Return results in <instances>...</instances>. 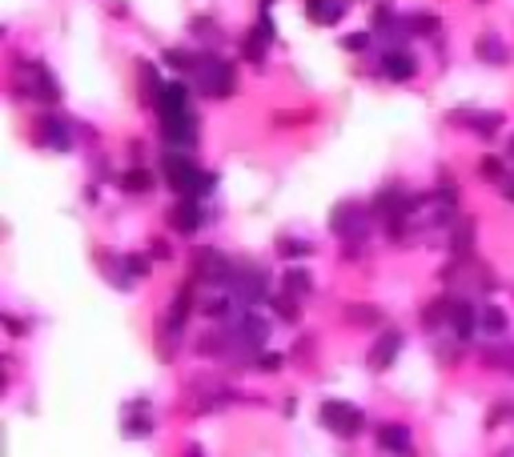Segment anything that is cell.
Instances as JSON below:
<instances>
[{"label": "cell", "instance_id": "obj_37", "mask_svg": "<svg viewBox=\"0 0 514 457\" xmlns=\"http://www.w3.org/2000/svg\"><path fill=\"white\" fill-rule=\"evenodd\" d=\"M153 257H169V245H165V241H153Z\"/></svg>", "mask_w": 514, "mask_h": 457}, {"label": "cell", "instance_id": "obj_9", "mask_svg": "<svg viewBox=\"0 0 514 457\" xmlns=\"http://www.w3.org/2000/svg\"><path fill=\"white\" fill-rule=\"evenodd\" d=\"M189 309H193V277H189L185 285H181V293L173 297V305H169V313H165V329H169V341H177V333L185 329Z\"/></svg>", "mask_w": 514, "mask_h": 457}, {"label": "cell", "instance_id": "obj_10", "mask_svg": "<svg viewBox=\"0 0 514 457\" xmlns=\"http://www.w3.org/2000/svg\"><path fill=\"white\" fill-rule=\"evenodd\" d=\"M414 72H418L414 56H410V52H402V48H390V52L382 56V76H386V81H410Z\"/></svg>", "mask_w": 514, "mask_h": 457}, {"label": "cell", "instance_id": "obj_12", "mask_svg": "<svg viewBox=\"0 0 514 457\" xmlns=\"http://www.w3.org/2000/svg\"><path fill=\"white\" fill-rule=\"evenodd\" d=\"M274 41V24L269 17H261V24H254V32H249V41H245V61H265V48Z\"/></svg>", "mask_w": 514, "mask_h": 457}, {"label": "cell", "instance_id": "obj_38", "mask_svg": "<svg viewBox=\"0 0 514 457\" xmlns=\"http://www.w3.org/2000/svg\"><path fill=\"white\" fill-rule=\"evenodd\" d=\"M506 153H511V160H514V137H511V145H506Z\"/></svg>", "mask_w": 514, "mask_h": 457}, {"label": "cell", "instance_id": "obj_23", "mask_svg": "<svg viewBox=\"0 0 514 457\" xmlns=\"http://www.w3.org/2000/svg\"><path fill=\"white\" fill-rule=\"evenodd\" d=\"M165 65L177 69V72H197L201 56H193V52H185V48H169V52H165Z\"/></svg>", "mask_w": 514, "mask_h": 457}, {"label": "cell", "instance_id": "obj_20", "mask_svg": "<svg viewBox=\"0 0 514 457\" xmlns=\"http://www.w3.org/2000/svg\"><path fill=\"white\" fill-rule=\"evenodd\" d=\"M281 285H285L289 297H305V293L313 289V277L305 273V269H289V273L281 277Z\"/></svg>", "mask_w": 514, "mask_h": 457}, {"label": "cell", "instance_id": "obj_4", "mask_svg": "<svg viewBox=\"0 0 514 457\" xmlns=\"http://www.w3.org/2000/svg\"><path fill=\"white\" fill-rule=\"evenodd\" d=\"M318 417H322V425H326V429H333L338 437H358V434H362V425H366L362 410H358V405H350V401H326Z\"/></svg>", "mask_w": 514, "mask_h": 457}, {"label": "cell", "instance_id": "obj_14", "mask_svg": "<svg viewBox=\"0 0 514 457\" xmlns=\"http://www.w3.org/2000/svg\"><path fill=\"white\" fill-rule=\"evenodd\" d=\"M169 221H173L177 233H197V228H201V205H197L193 197H185L181 205L169 213Z\"/></svg>", "mask_w": 514, "mask_h": 457}, {"label": "cell", "instance_id": "obj_8", "mask_svg": "<svg viewBox=\"0 0 514 457\" xmlns=\"http://www.w3.org/2000/svg\"><path fill=\"white\" fill-rule=\"evenodd\" d=\"M37 140L48 145V149H56V153H65L72 149V129L65 116H41V125H37Z\"/></svg>", "mask_w": 514, "mask_h": 457}, {"label": "cell", "instance_id": "obj_3", "mask_svg": "<svg viewBox=\"0 0 514 457\" xmlns=\"http://www.w3.org/2000/svg\"><path fill=\"white\" fill-rule=\"evenodd\" d=\"M17 72H21V76H28V81H17V92H21V96H37V100H48V105L61 96L56 76H52L41 61H21V65H17Z\"/></svg>", "mask_w": 514, "mask_h": 457}, {"label": "cell", "instance_id": "obj_36", "mask_svg": "<svg viewBox=\"0 0 514 457\" xmlns=\"http://www.w3.org/2000/svg\"><path fill=\"white\" fill-rule=\"evenodd\" d=\"M498 184H502V197H506V201H514V177H502Z\"/></svg>", "mask_w": 514, "mask_h": 457}, {"label": "cell", "instance_id": "obj_2", "mask_svg": "<svg viewBox=\"0 0 514 457\" xmlns=\"http://www.w3.org/2000/svg\"><path fill=\"white\" fill-rule=\"evenodd\" d=\"M193 85L205 92V96H234L237 72H234V65L221 61V56H201V65L193 72Z\"/></svg>", "mask_w": 514, "mask_h": 457}, {"label": "cell", "instance_id": "obj_18", "mask_svg": "<svg viewBox=\"0 0 514 457\" xmlns=\"http://www.w3.org/2000/svg\"><path fill=\"white\" fill-rule=\"evenodd\" d=\"M454 120H470V129L474 133H482V137H494L498 133V125H502V113H454Z\"/></svg>", "mask_w": 514, "mask_h": 457}, {"label": "cell", "instance_id": "obj_11", "mask_svg": "<svg viewBox=\"0 0 514 457\" xmlns=\"http://www.w3.org/2000/svg\"><path fill=\"white\" fill-rule=\"evenodd\" d=\"M398 349H402V333H398V329H386V333L378 337V345L370 349V369H386L398 357Z\"/></svg>", "mask_w": 514, "mask_h": 457}, {"label": "cell", "instance_id": "obj_35", "mask_svg": "<svg viewBox=\"0 0 514 457\" xmlns=\"http://www.w3.org/2000/svg\"><path fill=\"white\" fill-rule=\"evenodd\" d=\"M257 365L265 369V373H274V369L281 365V357H278V353H265V357H261V361H257Z\"/></svg>", "mask_w": 514, "mask_h": 457}, {"label": "cell", "instance_id": "obj_27", "mask_svg": "<svg viewBox=\"0 0 514 457\" xmlns=\"http://www.w3.org/2000/svg\"><path fill=\"white\" fill-rule=\"evenodd\" d=\"M478 325H482V329H491V333H502V329H506V313H502V309H494V305H486V309L478 313Z\"/></svg>", "mask_w": 514, "mask_h": 457}, {"label": "cell", "instance_id": "obj_5", "mask_svg": "<svg viewBox=\"0 0 514 457\" xmlns=\"http://www.w3.org/2000/svg\"><path fill=\"white\" fill-rule=\"evenodd\" d=\"M366 225H370L366 205H362V201H350V197H346V201H338V205H333V213H329V228H333L338 237H346V241H350V237H362V233H366Z\"/></svg>", "mask_w": 514, "mask_h": 457}, {"label": "cell", "instance_id": "obj_28", "mask_svg": "<svg viewBox=\"0 0 514 457\" xmlns=\"http://www.w3.org/2000/svg\"><path fill=\"white\" fill-rule=\"evenodd\" d=\"M346 317H350L353 325H374V321L382 317V309H378V305H350Z\"/></svg>", "mask_w": 514, "mask_h": 457}, {"label": "cell", "instance_id": "obj_29", "mask_svg": "<svg viewBox=\"0 0 514 457\" xmlns=\"http://www.w3.org/2000/svg\"><path fill=\"white\" fill-rule=\"evenodd\" d=\"M189 28H193V36H201L205 45H217V41H221V32H217V24H213L209 17H197Z\"/></svg>", "mask_w": 514, "mask_h": 457}, {"label": "cell", "instance_id": "obj_39", "mask_svg": "<svg viewBox=\"0 0 514 457\" xmlns=\"http://www.w3.org/2000/svg\"><path fill=\"white\" fill-rule=\"evenodd\" d=\"M265 4H274V0H265Z\"/></svg>", "mask_w": 514, "mask_h": 457}, {"label": "cell", "instance_id": "obj_24", "mask_svg": "<svg viewBox=\"0 0 514 457\" xmlns=\"http://www.w3.org/2000/svg\"><path fill=\"white\" fill-rule=\"evenodd\" d=\"M141 89H145V96H149V100H153V105H157V100H161V92H165L161 76H157V69H153V65H149V61H145V65H141Z\"/></svg>", "mask_w": 514, "mask_h": 457}, {"label": "cell", "instance_id": "obj_26", "mask_svg": "<svg viewBox=\"0 0 514 457\" xmlns=\"http://www.w3.org/2000/svg\"><path fill=\"white\" fill-rule=\"evenodd\" d=\"M450 309H454V301L438 297V301H430V305H426V313H422V321H426V325L434 329V325H438L442 317H450Z\"/></svg>", "mask_w": 514, "mask_h": 457}, {"label": "cell", "instance_id": "obj_34", "mask_svg": "<svg viewBox=\"0 0 514 457\" xmlns=\"http://www.w3.org/2000/svg\"><path fill=\"white\" fill-rule=\"evenodd\" d=\"M370 45V32H350V36H342V48H350V52H358V48Z\"/></svg>", "mask_w": 514, "mask_h": 457}, {"label": "cell", "instance_id": "obj_21", "mask_svg": "<svg viewBox=\"0 0 514 457\" xmlns=\"http://www.w3.org/2000/svg\"><path fill=\"white\" fill-rule=\"evenodd\" d=\"M406 28H410L414 36H434V32L442 28V21H438L434 12H414V17L406 21Z\"/></svg>", "mask_w": 514, "mask_h": 457}, {"label": "cell", "instance_id": "obj_19", "mask_svg": "<svg viewBox=\"0 0 514 457\" xmlns=\"http://www.w3.org/2000/svg\"><path fill=\"white\" fill-rule=\"evenodd\" d=\"M450 325H454V333L466 341L470 333H474V325H478V313L470 309L466 301H454V309H450Z\"/></svg>", "mask_w": 514, "mask_h": 457}, {"label": "cell", "instance_id": "obj_22", "mask_svg": "<svg viewBox=\"0 0 514 457\" xmlns=\"http://www.w3.org/2000/svg\"><path fill=\"white\" fill-rule=\"evenodd\" d=\"M482 361L498 369H514V345H486L482 349Z\"/></svg>", "mask_w": 514, "mask_h": 457}, {"label": "cell", "instance_id": "obj_6", "mask_svg": "<svg viewBox=\"0 0 514 457\" xmlns=\"http://www.w3.org/2000/svg\"><path fill=\"white\" fill-rule=\"evenodd\" d=\"M241 305H254V301H265L269 297V281H265V269L261 265H241L237 269V281L229 289Z\"/></svg>", "mask_w": 514, "mask_h": 457}, {"label": "cell", "instance_id": "obj_30", "mask_svg": "<svg viewBox=\"0 0 514 457\" xmlns=\"http://www.w3.org/2000/svg\"><path fill=\"white\" fill-rule=\"evenodd\" d=\"M278 249H281V257H289V261H302V257H309V245H305V241H298V237H281Z\"/></svg>", "mask_w": 514, "mask_h": 457}, {"label": "cell", "instance_id": "obj_13", "mask_svg": "<svg viewBox=\"0 0 514 457\" xmlns=\"http://www.w3.org/2000/svg\"><path fill=\"white\" fill-rule=\"evenodd\" d=\"M378 445H382L386 454L410 457V429H406V425H382V429H378Z\"/></svg>", "mask_w": 514, "mask_h": 457}, {"label": "cell", "instance_id": "obj_31", "mask_svg": "<svg viewBox=\"0 0 514 457\" xmlns=\"http://www.w3.org/2000/svg\"><path fill=\"white\" fill-rule=\"evenodd\" d=\"M205 313H209L213 321H225L234 313V297H209L205 301Z\"/></svg>", "mask_w": 514, "mask_h": 457}, {"label": "cell", "instance_id": "obj_33", "mask_svg": "<svg viewBox=\"0 0 514 457\" xmlns=\"http://www.w3.org/2000/svg\"><path fill=\"white\" fill-rule=\"evenodd\" d=\"M478 173H482V177H491V181H502V160H498V157H482Z\"/></svg>", "mask_w": 514, "mask_h": 457}, {"label": "cell", "instance_id": "obj_17", "mask_svg": "<svg viewBox=\"0 0 514 457\" xmlns=\"http://www.w3.org/2000/svg\"><path fill=\"white\" fill-rule=\"evenodd\" d=\"M305 12H309V21H318V24H338L342 12H346V4L342 0H305Z\"/></svg>", "mask_w": 514, "mask_h": 457}, {"label": "cell", "instance_id": "obj_25", "mask_svg": "<svg viewBox=\"0 0 514 457\" xmlns=\"http://www.w3.org/2000/svg\"><path fill=\"white\" fill-rule=\"evenodd\" d=\"M125 193H149L153 189V173H145V169H133V173H125Z\"/></svg>", "mask_w": 514, "mask_h": 457}, {"label": "cell", "instance_id": "obj_1", "mask_svg": "<svg viewBox=\"0 0 514 457\" xmlns=\"http://www.w3.org/2000/svg\"><path fill=\"white\" fill-rule=\"evenodd\" d=\"M161 173L169 189H177L181 197H197V193H209L213 189V173H201L197 160L185 153H165L161 157Z\"/></svg>", "mask_w": 514, "mask_h": 457}, {"label": "cell", "instance_id": "obj_15", "mask_svg": "<svg viewBox=\"0 0 514 457\" xmlns=\"http://www.w3.org/2000/svg\"><path fill=\"white\" fill-rule=\"evenodd\" d=\"M450 253H454L458 261L474 253V221H470V217H462L458 225H450Z\"/></svg>", "mask_w": 514, "mask_h": 457}, {"label": "cell", "instance_id": "obj_16", "mask_svg": "<svg viewBox=\"0 0 514 457\" xmlns=\"http://www.w3.org/2000/svg\"><path fill=\"white\" fill-rule=\"evenodd\" d=\"M474 52H478V61H486V65H506V56H511L498 32H482L478 45H474Z\"/></svg>", "mask_w": 514, "mask_h": 457}, {"label": "cell", "instance_id": "obj_7", "mask_svg": "<svg viewBox=\"0 0 514 457\" xmlns=\"http://www.w3.org/2000/svg\"><path fill=\"white\" fill-rule=\"evenodd\" d=\"M161 137L169 145H193L197 140V116L193 113H161Z\"/></svg>", "mask_w": 514, "mask_h": 457}, {"label": "cell", "instance_id": "obj_32", "mask_svg": "<svg viewBox=\"0 0 514 457\" xmlns=\"http://www.w3.org/2000/svg\"><path fill=\"white\" fill-rule=\"evenodd\" d=\"M274 309H278L285 321H298V297H289V293H285V297H274Z\"/></svg>", "mask_w": 514, "mask_h": 457}]
</instances>
